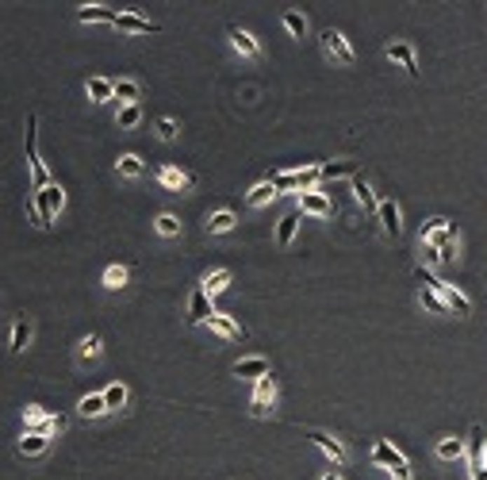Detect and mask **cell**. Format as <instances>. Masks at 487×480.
I'll use <instances>...</instances> for the list:
<instances>
[{
  "label": "cell",
  "instance_id": "obj_39",
  "mask_svg": "<svg viewBox=\"0 0 487 480\" xmlns=\"http://www.w3.org/2000/svg\"><path fill=\"white\" fill-rule=\"evenodd\" d=\"M139 119H142V108H139V104H123V108H119V127H123V131L139 127Z\"/></svg>",
  "mask_w": 487,
  "mask_h": 480
},
{
  "label": "cell",
  "instance_id": "obj_40",
  "mask_svg": "<svg viewBox=\"0 0 487 480\" xmlns=\"http://www.w3.org/2000/svg\"><path fill=\"white\" fill-rule=\"evenodd\" d=\"M284 27H288L291 39H303L307 35V20L299 12H284Z\"/></svg>",
  "mask_w": 487,
  "mask_h": 480
},
{
  "label": "cell",
  "instance_id": "obj_46",
  "mask_svg": "<svg viewBox=\"0 0 487 480\" xmlns=\"http://www.w3.org/2000/svg\"><path fill=\"white\" fill-rule=\"evenodd\" d=\"M338 480H342V476H338Z\"/></svg>",
  "mask_w": 487,
  "mask_h": 480
},
{
  "label": "cell",
  "instance_id": "obj_35",
  "mask_svg": "<svg viewBox=\"0 0 487 480\" xmlns=\"http://www.w3.org/2000/svg\"><path fill=\"white\" fill-rule=\"evenodd\" d=\"M322 177H327V181H338V177H357V161H327V166H322Z\"/></svg>",
  "mask_w": 487,
  "mask_h": 480
},
{
  "label": "cell",
  "instance_id": "obj_43",
  "mask_svg": "<svg viewBox=\"0 0 487 480\" xmlns=\"http://www.w3.org/2000/svg\"><path fill=\"white\" fill-rule=\"evenodd\" d=\"M472 480H487V465L483 469H472Z\"/></svg>",
  "mask_w": 487,
  "mask_h": 480
},
{
  "label": "cell",
  "instance_id": "obj_14",
  "mask_svg": "<svg viewBox=\"0 0 487 480\" xmlns=\"http://www.w3.org/2000/svg\"><path fill=\"white\" fill-rule=\"evenodd\" d=\"M387 58L399 62L411 77H418V58H415V46H411V43H387Z\"/></svg>",
  "mask_w": 487,
  "mask_h": 480
},
{
  "label": "cell",
  "instance_id": "obj_13",
  "mask_svg": "<svg viewBox=\"0 0 487 480\" xmlns=\"http://www.w3.org/2000/svg\"><path fill=\"white\" fill-rule=\"evenodd\" d=\"M376 219H380V227H384V234H387V239H399L403 223H399V208H395V200H380Z\"/></svg>",
  "mask_w": 487,
  "mask_h": 480
},
{
  "label": "cell",
  "instance_id": "obj_22",
  "mask_svg": "<svg viewBox=\"0 0 487 480\" xmlns=\"http://www.w3.org/2000/svg\"><path fill=\"white\" fill-rule=\"evenodd\" d=\"M299 219H303V211L296 208L277 223V246H291V239H296V231H299Z\"/></svg>",
  "mask_w": 487,
  "mask_h": 480
},
{
  "label": "cell",
  "instance_id": "obj_38",
  "mask_svg": "<svg viewBox=\"0 0 487 480\" xmlns=\"http://www.w3.org/2000/svg\"><path fill=\"white\" fill-rule=\"evenodd\" d=\"M127 276H131V269H127V265H108V269H104V288H123L127 284Z\"/></svg>",
  "mask_w": 487,
  "mask_h": 480
},
{
  "label": "cell",
  "instance_id": "obj_44",
  "mask_svg": "<svg viewBox=\"0 0 487 480\" xmlns=\"http://www.w3.org/2000/svg\"><path fill=\"white\" fill-rule=\"evenodd\" d=\"M322 480H338V473H327V476H322Z\"/></svg>",
  "mask_w": 487,
  "mask_h": 480
},
{
  "label": "cell",
  "instance_id": "obj_37",
  "mask_svg": "<svg viewBox=\"0 0 487 480\" xmlns=\"http://www.w3.org/2000/svg\"><path fill=\"white\" fill-rule=\"evenodd\" d=\"M422 307H426V312H434V315H449V312H453V307L445 304V300L437 296L434 288H426V284H422Z\"/></svg>",
  "mask_w": 487,
  "mask_h": 480
},
{
  "label": "cell",
  "instance_id": "obj_6",
  "mask_svg": "<svg viewBox=\"0 0 487 480\" xmlns=\"http://www.w3.org/2000/svg\"><path fill=\"white\" fill-rule=\"evenodd\" d=\"M418 281H422V284H426V288H434V292H437V296H441V300H445V304H449V307H453V312H460V315H472V300H468V296H465V292H457V288H453V284H445V281H437V276H434V273H430V269H418Z\"/></svg>",
  "mask_w": 487,
  "mask_h": 480
},
{
  "label": "cell",
  "instance_id": "obj_24",
  "mask_svg": "<svg viewBox=\"0 0 487 480\" xmlns=\"http://www.w3.org/2000/svg\"><path fill=\"white\" fill-rule=\"evenodd\" d=\"M27 342H31V319H27V315H20L15 327H12V338H8V349H12V354H23Z\"/></svg>",
  "mask_w": 487,
  "mask_h": 480
},
{
  "label": "cell",
  "instance_id": "obj_9",
  "mask_svg": "<svg viewBox=\"0 0 487 480\" xmlns=\"http://www.w3.org/2000/svg\"><path fill=\"white\" fill-rule=\"evenodd\" d=\"M153 177H158V185H165L169 192H184V189H192V181H196L192 173H184V169H177V166H158Z\"/></svg>",
  "mask_w": 487,
  "mask_h": 480
},
{
  "label": "cell",
  "instance_id": "obj_26",
  "mask_svg": "<svg viewBox=\"0 0 487 480\" xmlns=\"http://www.w3.org/2000/svg\"><path fill=\"white\" fill-rule=\"evenodd\" d=\"M46 446H50V438H43V434H23L20 442H15V450H20L23 458H39V453H46Z\"/></svg>",
  "mask_w": 487,
  "mask_h": 480
},
{
  "label": "cell",
  "instance_id": "obj_28",
  "mask_svg": "<svg viewBox=\"0 0 487 480\" xmlns=\"http://www.w3.org/2000/svg\"><path fill=\"white\" fill-rule=\"evenodd\" d=\"M465 450H468V442H465V438H441V442H437V458H441V461L465 458Z\"/></svg>",
  "mask_w": 487,
  "mask_h": 480
},
{
  "label": "cell",
  "instance_id": "obj_45",
  "mask_svg": "<svg viewBox=\"0 0 487 480\" xmlns=\"http://www.w3.org/2000/svg\"><path fill=\"white\" fill-rule=\"evenodd\" d=\"M483 465H487V453H483Z\"/></svg>",
  "mask_w": 487,
  "mask_h": 480
},
{
  "label": "cell",
  "instance_id": "obj_32",
  "mask_svg": "<svg viewBox=\"0 0 487 480\" xmlns=\"http://www.w3.org/2000/svg\"><path fill=\"white\" fill-rule=\"evenodd\" d=\"M153 227H158L161 239H177V234H181V219H177L173 211H161V215L153 219Z\"/></svg>",
  "mask_w": 487,
  "mask_h": 480
},
{
  "label": "cell",
  "instance_id": "obj_2",
  "mask_svg": "<svg viewBox=\"0 0 487 480\" xmlns=\"http://www.w3.org/2000/svg\"><path fill=\"white\" fill-rule=\"evenodd\" d=\"M372 461H376L380 469H387L395 480H411V461L403 458L387 438H376V442H372Z\"/></svg>",
  "mask_w": 487,
  "mask_h": 480
},
{
  "label": "cell",
  "instance_id": "obj_41",
  "mask_svg": "<svg viewBox=\"0 0 487 480\" xmlns=\"http://www.w3.org/2000/svg\"><path fill=\"white\" fill-rule=\"evenodd\" d=\"M158 135L161 138H165V142H173V138H177V119H158Z\"/></svg>",
  "mask_w": 487,
  "mask_h": 480
},
{
  "label": "cell",
  "instance_id": "obj_20",
  "mask_svg": "<svg viewBox=\"0 0 487 480\" xmlns=\"http://www.w3.org/2000/svg\"><path fill=\"white\" fill-rule=\"evenodd\" d=\"M269 357H242V361L238 365H234V377H257V380H261V377H269Z\"/></svg>",
  "mask_w": 487,
  "mask_h": 480
},
{
  "label": "cell",
  "instance_id": "obj_3",
  "mask_svg": "<svg viewBox=\"0 0 487 480\" xmlns=\"http://www.w3.org/2000/svg\"><path fill=\"white\" fill-rule=\"evenodd\" d=\"M62 204H66V189H62V185H46L43 192H35V200H31V208H35V223L50 227L54 215L62 211Z\"/></svg>",
  "mask_w": 487,
  "mask_h": 480
},
{
  "label": "cell",
  "instance_id": "obj_23",
  "mask_svg": "<svg viewBox=\"0 0 487 480\" xmlns=\"http://www.w3.org/2000/svg\"><path fill=\"white\" fill-rule=\"evenodd\" d=\"M88 100L92 104H104V100H116V81L108 77H88Z\"/></svg>",
  "mask_w": 487,
  "mask_h": 480
},
{
  "label": "cell",
  "instance_id": "obj_34",
  "mask_svg": "<svg viewBox=\"0 0 487 480\" xmlns=\"http://www.w3.org/2000/svg\"><path fill=\"white\" fill-rule=\"evenodd\" d=\"M139 96H142V85L139 81H116V100H123V104H139Z\"/></svg>",
  "mask_w": 487,
  "mask_h": 480
},
{
  "label": "cell",
  "instance_id": "obj_42",
  "mask_svg": "<svg viewBox=\"0 0 487 480\" xmlns=\"http://www.w3.org/2000/svg\"><path fill=\"white\" fill-rule=\"evenodd\" d=\"M422 258H426V265H441V254L434 246H422Z\"/></svg>",
  "mask_w": 487,
  "mask_h": 480
},
{
  "label": "cell",
  "instance_id": "obj_10",
  "mask_svg": "<svg viewBox=\"0 0 487 480\" xmlns=\"http://www.w3.org/2000/svg\"><path fill=\"white\" fill-rule=\"evenodd\" d=\"M226 39H231V46L242 54V58H257V54H261V46H257V39L249 35L246 27H234V23H231V27H226Z\"/></svg>",
  "mask_w": 487,
  "mask_h": 480
},
{
  "label": "cell",
  "instance_id": "obj_11",
  "mask_svg": "<svg viewBox=\"0 0 487 480\" xmlns=\"http://www.w3.org/2000/svg\"><path fill=\"white\" fill-rule=\"evenodd\" d=\"M307 438H311V442L319 446V450L327 453L330 461H334V469H342V465H345V450H342V442H338V438L322 434V430H307Z\"/></svg>",
  "mask_w": 487,
  "mask_h": 480
},
{
  "label": "cell",
  "instance_id": "obj_31",
  "mask_svg": "<svg viewBox=\"0 0 487 480\" xmlns=\"http://www.w3.org/2000/svg\"><path fill=\"white\" fill-rule=\"evenodd\" d=\"M127 396H131V392H127V385H123V380L108 385V388H104V404H108V411H119V408L127 404Z\"/></svg>",
  "mask_w": 487,
  "mask_h": 480
},
{
  "label": "cell",
  "instance_id": "obj_36",
  "mask_svg": "<svg viewBox=\"0 0 487 480\" xmlns=\"http://www.w3.org/2000/svg\"><path fill=\"white\" fill-rule=\"evenodd\" d=\"M234 223H238V219H234V211H211V219H207V231H211V234H226Z\"/></svg>",
  "mask_w": 487,
  "mask_h": 480
},
{
  "label": "cell",
  "instance_id": "obj_5",
  "mask_svg": "<svg viewBox=\"0 0 487 480\" xmlns=\"http://www.w3.org/2000/svg\"><path fill=\"white\" fill-rule=\"evenodd\" d=\"M23 422H27V434H43V438H54L62 427H66L62 415L43 411L39 404H27V408H23Z\"/></svg>",
  "mask_w": 487,
  "mask_h": 480
},
{
  "label": "cell",
  "instance_id": "obj_7",
  "mask_svg": "<svg viewBox=\"0 0 487 480\" xmlns=\"http://www.w3.org/2000/svg\"><path fill=\"white\" fill-rule=\"evenodd\" d=\"M116 31H123V35H158L161 23H153V20H146V15L127 8V12L116 15Z\"/></svg>",
  "mask_w": 487,
  "mask_h": 480
},
{
  "label": "cell",
  "instance_id": "obj_4",
  "mask_svg": "<svg viewBox=\"0 0 487 480\" xmlns=\"http://www.w3.org/2000/svg\"><path fill=\"white\" fill-rule=\"evenodd\" d=\"M269 181L277 185V192H288V189H299V192H315V185L322 181V166L291 169V173H273Z\"/></svg>",
  "mask_w": 487,
  "mask_h": 480
},
{
  "label": "cell",
  "instance_id": "obj_21",
  "mask_svg": "<svg viewBox=\"0 0 487 480\" xmlns=\"http://www.w3.org/2000/svg\"><path fill=\"white\" fill-rule=\"evenodd\" d=\"M116 15H119V12H111V8H104V4H85V8H77V20H81V23H111V27H116Z\"/></svg>",
  "mask_w": 487,
  "mask_h": 480
},
{
  "label": "cell",
  "instance_id": "obj_17",
  "mask_svg": "<svg viewBox=\"0 0 487 480\" xmlns=\"http://www.w3.org/2000/svg\"><path fill=\"white\" fill-rule=\"evenodd\" d=\"M349 189H353V200H357V204H361L364 211H376V208H380V200L372 196V185H369V177H364V173H357Z\"/></svg>",
  "mask_w": 487,
  "mask_h": 480
},
{
  "label": "cell",
  "instance_id": "obj_12",
  "mask_svg": "<svg viewBox=\"0 0 487 480\" xmlns=\"http://www.w3.org/2000/svg\"><path fill=\"white\" fill-rule=\"evenodd\" d=\"M211 315H215V307H211V296H207L204 288H196V292L188 296V323L196 327V323H207Z\"/></svg>",
  "mask_w": 487,
  "mask_h": 480
},
{
  "label": "cell",
  "instance_id": "obj_19",
  "mask_svg": "<svg viewBox=\"0 0 487 480\" xmlns=\"http://www.w3.org/2000/svg\"><path fill=\"white\" fill-rule=\"evenodd\" d=\"M299 211L303 215H330L327 192H299Z\"/></svg>",
  "mask_w": 487,
  "mask_h": 480
},
{
  "label": "cell",
  "instance_id": "obj_8",
  "mask_svg": "<svg viewBox=\"0 0 487 480\" xmlns=\"http://www.w3.org/2000/svg\"><path fill=\"white\" fill-rule=\"evenodd\" d=\"M322 46H327V54H330L334 62H342V66H353V62H357V54H353V46H349V39L342 35V31H334V27L322 31Z\"/></svg>",
  "mask_w": 487,
  "mask_h": 480
},
{
  "label": "cell",
  "instance_id": "obj_18",
  "mask_svg": "<svg viewBox=\"0 0 487 480\" xmlns=\"http://www.w3.org/2000/svg\"><path fill=\"white\" fill-rule=\"evenodd\" d=\"M483 453H487L483 427H472V430H468V465H472V469H483Z\"/></svg>",
  "mask_w": 487,
  "mask_h": 480
},
{
  "label": "cell",
  "instance_id": "obj_29",
  "mask_svg": "<svg viewBox=\"0 0 487 480\" xmlns=\"http://www.w3.org/2000/svg\"><path fill=\"white\" fill-rule=\"evenodd\" d=\"M277 196H280L277 185L261 181V185H254V189H249V208H261V204H269V200H277Z\"/></svg>",
  "mask_w": 487,
  "mask_h": 480
},
{
  "label": "cell",
  "instance_id": "obj_1",
  "mask_svg": "<svg viewBox=\"0 0 487 480\" xmlns=\"http://www.w3.org/2000/svg\"><path fill=\"white\" fill-rule=\"evenodd\" d=\"M39 116H27V161H31V185H35V192H43L50 181V169H46L43 154H39Z\"/></svg>",
  "mask_w": 487,
  "mask_h": 480
},
{
  "label": "cell",
  "instance_id": "obj_25",
  "mask_svg": "<svg viewBox=\"0 0 487 480\" xmlns=\"http://www.w3.org/2000/svg\"><path fill=\"white\" fill-rule=\"evenodd\" d=\"M77 411L85 415V419H100V415L108 411V404H104V392H92V396H81V400H77Z\"/></svg>",
  "mask_w": 487,
  "mask_h": 480
},
{
  "label": "cell",
  "instance_id": "obj_16",
  "mask_svg": "<svg viewBox=\"0 0 487 480\" xmlns=\"http://www.w3.org/2000/svg\"><path fill=\"white\" fill-rule=\"evenodd\" d=\"M207 327L215 331V335H223V338H246V327H242V323H234L231 315H223V312H215L207 319Z\"/></svg>",
  "mask_w": 487,
  "mask_h": 480
},
{
  "label": "cell",
  "instance_id": "obj_27",
  "mask_svg": "<svg viewBox=\"0 0 487 480\" xmlns=\"http://www.w3.org/2000/svg\"><path fill=\"white\" fill-rule=\"evenodd\" d=\"M100 346H104V338H100V335H88V338H81V346H77V361H81V365L96 361V357H100Z\"/></svg>",
  "mask_w": 487,
  "mask_h": 480
},
{
  "label": "cell",
  "instance_id": "obj_15",
  "mask_svg": "<svg viewBox=\"0 0 487 480\" xmlns=\"http://www.w3.org/2000/svg\"><path fill=\"white\" fill-rule=\"evenodd\" d=\"M273 396H277V377H261L257 380V388H254V415H265L269 411V404H273Z\"/></svg>",
  "mask_w": 487,
  "mask_h": 480
},
{
  "label": "cell",
  "instance_id": "obj_33",
  "mask_svg": "<svg viewBox=\"0 0 487 480\" xmlns=\"http://www.w3.org/2000/svg\"><path fill=\"white\" fill-rule=\"evenodd\" d=\"M226 284H231V269H215V273H207V276H204V284H200V288H204L207 296H219V292H223Z\"/></svg>",
  "mask_w": 487,
  "mask_h": 480
},
{
  "label": "cell",
  "instance_id": "obj_30",
  "mask_svg": "<svg viewBox=\"0 0 487 480\" xmlns=\"http://www.w3.org/2000/svg\"><path fill=\"white\" fill-rule=\"evenodd\" d=\"M116 169L127 177V181H135V177H142V169H146V166H142V158H139V154H119Z\"/></svg>",
  "mask_w": 487,
  "mask_h": 480
}]
</instances>
